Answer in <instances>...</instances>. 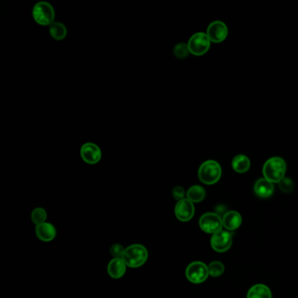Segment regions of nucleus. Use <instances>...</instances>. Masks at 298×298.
<instances>
[{
	"instance_id": "obj_1",
	"label": "nucleus",
	"mask_w": 298,
	"mask_h": 298,
	"mask_svg": "<svg viewBox=\"0 0 298 298\" xmlns=\"http://www.w3.org/2000/svg\"><path fill=\"white\" fill-rule=\"evenodd\" d=\"M286 168L285 161L282 157H271L263 165V176L270 182L279 183L285 178Z\"/></svg>"
},
{
	"instance_id": "obj_2",
	"label": "nucleus",
	"mask_w": 298,
	"mask_h": 298,
	"mask_svg": "<svg viewBox=\"0 0 298 298\" xmlns=\"http://www.w3.org/2000/svg\"><path fill=\"white\" fill-rule=\"evenodd\" d=\"M148 256L146 247L140 244H133L125 248L122 259L130 268H139L146 263Z\"/></svg>"
},
{
	"instance_id": "obj_3",
	"label": "nucleus",
	"mask_w": 298,
	"mask_h": 298,
	"mask_svg": "<svg viewBox=\"0 0 298 298\" xmlns=\"http://www.w3.org/2000/svg\"><path fill=\"white\" fill-rule=\"evenodd\" d=\"M222 170L221 164L215 160H206L199 166L198 176L205 185H215L221 180Z\"/></svg>"
},
{
	"instance_id": "obj_4",
	"label": "nucleus",
	"mask_w": 298,
	"mask_h": 298,
	"mask_svg": "<svg viewBox=\"0 0 298 298\" xmlns=\"http://www.w3.org/2000/svg\"><path fill=\"white\" fill-rule=\"evenodd\" d=\"M32 18L40 26H51L55 21V11L51 4L39 1L34 5L32 11Z\"/></svg>"
},
{
	"instance_id": "obj_5",
	"label": "nucleus",
	"mask_w": 298,
	"mask_h": 298,
	"mask_svg": "<svg viewBox=\"0 0 298 298\" xmlns=\"http://www.w3.org/2000/svg\"><path fill=\"white\" fill-rule=\"evenodd\" d=\"M187 46L190 54L195 56H202L208 51L211 41L205 32H196L190 38Z\"/></svg>"
},
{
	"instance_id": "obj_6",
	"label": "nucleus",
	"mask_w": 298,
	"mask_h": 298,
	"mask_svg": "<svg viewBox=\"0 0 298 298\" xmlns=\"http://www.w3.org/2000/svg\"><path fill=\"white\" fill-rule=\"evenodd\" d=\"M186 276L192 283H202L208 277V267L202 262H193L186 268Z\"/></svg>"
},
{
	"instance_id": "obj_7",
	"label": "nucleus",
	"mask_w": 298,
	"mask_h": 298,
	"mask_svg": "<svg viewBox=\"0 0 298 298\" xmlns=\"http://www.w3.org/2000/svg\"><path fill=\"white\" fill-rule=\"evenodd\" d=\"M222 219L215 212H206L199 219V227L207 234H215L222 230Z\"/></svg>"
},
{
	"instance_id": "obj_8",
	"label": "nucleus",
	"mask_w": 298,
	"mask_h": 298,
	"mask_svg": "<svg viewBox=\"0 0 298 298\" xmlns=\"http://www.w3.org/2000/svg\"><path fill=\"white\" fill-rule=\"evenodd\" d=\"M81 159L88 164H96L102 159V150L101 148L91 142H88L81 145L80 150Z\"/></svg>"
},
{
	"instance_id": "obj_9",
	"label": "nucleus",
	"mask_w": 298,
	"mask_h": 298,
	"mask_svg": "<svg viewBox=\"0 0 298 298\" xmlns=\"http://www.w3.org/2000/svg\"><path fill=\"white\" fill-rule=\"evenodd\" d=\"M206 34L208 36L210 41L214 43H221L224 41L228 35V26L220 20L211 22L207 27Z\"/></svg>"
},
{
	"instance_id": "obj_10",
	"label": "nucleus",
	"mask_w": 298,
	"mask_h": 298,
	"mask_svg": "<svg viewBox=\"0 0 298 298\" xmlns=\"http://www.w3.org/2000/svg\"><path fill=\"white\" fill-rule=\"evenodd\" d=\"M232 234L228 231L221 230L214 234L211 239V247L220 253L228 251L232 246Z\"/></svg>"
},
{
	"instance_id": "obj_11",
	"label": "nucleus",
	"mask_w": 298,
	"mask_h": 298,
	"mask_svg": "<svg viewBox=\"0 0 298 298\" xmlns=\"http://www.w3.org/2000/svg\"><path fill=\"white\" fill-rule=\"evenodd\" d=\"M195 212L194 205L189 199H184L178 201L175 206V215L179 221L187 222L191 221Z\"/></svg>"
},
{
	"instance_id": "obj_12",
	"label": "nucleus",
	"mask_w": 298,
	"mask_h": 298,
	"mask_svg": "<svg viewBox=\"0 0 298 298\" xmlns=\"http://www.w3.org/2000/svg\"><path fill=\"white\" fill-rule=\"evenodd\" d=\"M35 233L37 237L44 242L52 241L57 234L55 226L48 222L36 226Z\"/></svg>"
},
{
	"instance_id": "obj_13",
	"label": "nucleus",
	"mask_w": 298,
	"mask_h": 298,
	"mask_svg": "<svg viewBox=\"0 0 298 298\" xmlns=\"http://www.w3.org/2000/svg\"><path fill=\"white\" fill-rule=\"evenodd\" d=\"M274 190H275V187H274L273 183L266 180L265 178L257 180L254 184V187H253V191L256 192V194L263 199L269 198L272 195Z\"/></svg>"
},
{
	"instance_id": "obj_14",
	"label": "nucleus",
	"mask_w": 298,
	"mask_h": 298,
	"mask_svg": "<svg viewBox=\"0 0 298 298\" xmlns=\"http://www.w3.org/2000/svg\"><path fill=\"white\" fill-rule=\"evenodd\" d=\"M126 267L122 258H114L108 265V273L109 276L114 279L122 278L126 273Z\"/></svg>"
},
{
	"instance_id": "obj_15",
	"label": "nucleus",
	"mask_w": 298,
	"mask_h": 298,
	"mask_svg": "<svg viewBox=\"0 0 298 298\" xmlns=\"http://www.w3.org/2000/svg\"><path fill=\"white\" fill-rule=\"evenodd\" d=\"M222 222H223V226L228 230L233 231L240 228L242 222V219L238 211H230L225 214L224 217L222 219Z\"/></svg>"
},
{
	"instance_id": "obj_16",
	"label": "nucleus",
	"mask_w": 298,
	"mask_h": 298,
	"mask_svg": "<svg viewBox=\"0 0 298 298\" xmlns=\"http://www.w3.org/2000/svg\"><path fill=\"white\" fill-rule=\"evenodd\" d=\"M250 165L251 163L249 158L243 154H239L235 156L232 161V167L234 172L238 173H247L249 170Z\"/></svg>"
},
{
	"instance_id": "obj_17",
	"label": "nucleus",
	"mask_w": 298,
	"mask_h": 298,
	"mask_svg": "<svg viewBox=\"0 0 298 298\" xmlns=\"http://www.w3.org/2000/svg\"><path fill=\"white\" fill-rule=\"evenodd\" d=\"M49 33L55 40H62L67 37V27L63 23L55 21L49 26Z\"/></svg>"
},
{
	"instance_id": "obj_18",
	"label": "nucleus",
	"mask_w": 298,
	"mask_h": 298,
	"mask_svg": "<svg viewBox=\"0 0 298 298\" xmlns=\"http://www.w3.org/2000/svg\"><path fill=\"white\" fill-rule=\"evenodd\" d=\"M271 292L266 285L257 284L250 288L247 298H271Z\"/></svg>"
},
{
	"instance_id": "obj_19",
	"label": "nucleus",
	"mask_w": 298,
	"mask_h": 298,
	"mask_svg": "<svg viewBox=\"0 0 298 298\" xmlns=\"http://www.w3.org/2000/svg\"><path fill=\"white\" fill-rule=\"evenodd\" d=\"M205 191L202 186H192L186 192V199L192 203H199L205 199Z\"/></svg>"
},
{
	"instance_id": "obj_20",
	"label": "nucleus",
	"mask_w": 298,
	"mask_h": 298,
	"mask_svg": "<svg viewBox=\"0 0 298 298\" xmlns=\"http://www.w3.org/2000/svg\"><path fill=\"white\" fill-rule=\"evenodd\" d=\"M31 218H32V222L36 226H38V225L45 223L47 218H48V215H47L45 209L42 208V207H37V208L33 209V211H32Z\"/></svg>"
},
{
	"instance_id": "obj_21",
	"label": "nucleus",
	"mask_w": 298,
	"mask_h": 298,
	"mask_svg": "<svg viewBox=\"0 0 298 298\" xmlns=\"http://www.w3.org/2000/svg\"><path fill=\"white\" fill-rule=\"evenodd\" d=\"M224 269V265L221 262H212L208 266L209 275L212 277H218L223 274Z\"/></svg>"
},
{
	"instance_id": "obj_22",
	"label": "nucleus",
	"mask_w": 298,
	"mask_h": 298,
	"mask_svg": "<svg viewBox=\"0 0 298 298\" xmlns=\"http://www.w3.org/2000/svg\"><path fill=\"white\" fill-rule=\"evenodd\" d=\"M173 54L179 59H185L190 54L189 48L186 43H179L173 49Z\"/></svg>"
},
{
	"instance_id": "obj_23",
	"label": "nucleus",
	"mask_w": 298,
	"mask_h": 298,
	"mask_svg": "<svg viewBox=\"0 0 298 298\" xmlns=\"http://www.w3.org/2000/svg\"><path fill=\"white\" fill-rule=\"evenodd\" d=\"M278 184L280 190L286 193L292 192L294 189V183L289 178H283Z\"/></svg>"
},
{
	"instance_id": "obj_24",
	"label": "nucleus",
	"mask_w": 298,
	"mask_h": 298,
	"mask_svg": "<svg viewBox=\"0 0 298 298\" xmlns=\"http://www.w3.org/2000/svg\"><path fill=\"white\" fill-rule=\"evenodd\" d=\"M124 251L125 248L121 244H114L110 247V253L114 258H122Z\"/></svg>"
},
{
	"instance_id": "obj_25",
	"label": "nucleus",
	"mask_w": 298,
	"mask_h": 298,
	"mask_svg": "<svg viewBox=\"0 0 298 298\" xmlns=\"http://www.w3.org/2000/svg\"><path fill=\"white\" fill-rule=\"evenodd\" d=\"M186 192L181 186H175L173 189V196L174 199L180 201L182 199H186Z\"/></svg>"
}]
</instances>
